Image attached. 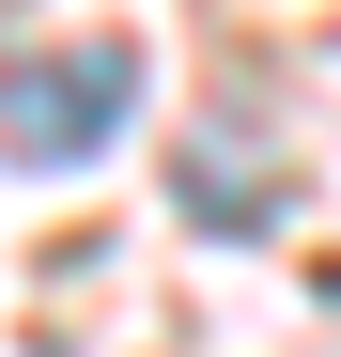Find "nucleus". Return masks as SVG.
Returning a JSON list of instances; mask_svg holds the SVG:
<instances>
[{
    "instance_id": "nucleus-1",
    "label": "nucleus",
    "mask_w": 341,
    "mask_h": 357,
    "mask_svg": "<svg viewBox=\"0 0 341 357\" xmlns=\"http://www.w3.org/2000/svg\"><path fill=\"white\" fill-rule=\"evenodd\" d=\"M125 109H140V47L93 31V47H63V63H16V78H0V140H16V171H93Z\"/></svg>"
}]
</instances>
